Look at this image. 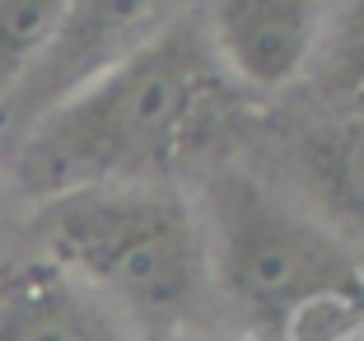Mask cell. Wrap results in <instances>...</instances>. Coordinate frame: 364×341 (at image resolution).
<instances>
[{"label": "cell", "instance_id": "obj_4", "mask_svg": "<svg viewBox=\"0 0 364 341\" xmlns=\"http://www.w3.org/2000/svg\"><path fill=\"white\" fill-rule=\"evenodd\" d=\"M173 14H178L173 5H154V0H75V5H65L56 28L47 33V43L38 47L14 94L0 107V154L14 149L56 107L94 89L107 70H117Z\"/></svg>", "mask_w": 364, "mask_h": 341}, {"label": "cell", "instance_id": "obj_5", "mask_svg": "<svg viewBox=\"0 0 364 341\" xmlns=\"http://www.w3.org/2000/svg\"><path fill=\"white\" fill-rule=\"evenodd\" d=\"M205 43L247 89H285L313 65L327 33V5L309 0H225L205 10Z\"/></svg>", "mask_w": 364, "mask_h": 341}, {"label": "cell", "instance_id": "obj_1", "mask_svg": "<svg viewBox=\"0 0 364 341\" xmlns=\"http://www.w3.org/2000/svg\"><path fill=\"white\" fill-rule=\"evenodd\" d=\"M215 103L220 65L205 23L178 10L117 70L5 149L0 173H10L33 201L117 182H159L205 136Z\"/></svg>", "mask_w": 364, "mask_h": 341}, {"label": "cell", "instance_id": "obj_3", "mask_svg": "<svg viewBox=\"0 0 364 341\" xmlns=\"http://www.w3.org/2000/svg\"><path fill=\"white\" fill-rule=\"evenodd\" d=\"M210 243L205 262L243 313L285 327L322 295H360L350 253L309 215L280 206L262 182L243 173L210 178Z\"/></svg>", "mask_w": 364, "mask_h": 341}, {"label": "cell", "instance_id": "obj_6", "mask_svg": "<svg viewBox=\"0 0 364 341\" xmlns=\"http://www.w3.org/2000/svg\"><path fill=\"white\" fill-rule=\"evenodd\" d=\"M0 341H127V322L52 262L0 276Z\"/></svg>", "mask_w": 364, "mask_h": 341}, {"label": "cell", "instance_id": "obj_7", "mask_svg": "<svg viewBox=\"0 0 364 341\" xmlns=\"http://www.w3.org/2000/svg\"><path fill=\"white\" fill-rule=\"evenodd\" d=\"M309 173L341 234L350 243H364V122L322 131L309 145Z\"/></svg>", "mask_w": 364, "mask_h": 341}, {"label": "cell", "instance_id": "obj_10", "mask_svg": "<svg viewBox=\"0 0 364 341\" xmlns=\"http://www.w3.org/2000/svg\"><path fill=\"white\" fill-rule=\"evenodd\" d=\"M332 75L350 89H364V5H346L332 19Z\"/></svg>", "mask_w": 364, "mask_h": 341}, {"label": "cell", "instance_id": "obj_9", "mask_svg": "<svg viewBox=\"0 0 364 341\" xmlns=\"http://www.w3.org/2000/svg\"><path fill=\"white\" fill-rule=\"evenodd\" d=\"M280 332H285V341H364V290L313 299Z\"/></svg>", "mask_w": 364, "mask_h": 341}, {"label": "cell", "instance_id": "obj_8", "mask_svg": "<svg viewBox=\"0 0 364 341\" xmlns=\"http://www.w3.org/2000/svg\"><path fill=\"white\" fill-rule=\"evenodd\" d=\"M65 0H0V107L56 28Z\"/></svg>", "mask_w": 364, "mask_h": 341}, {"label": "cell", "instance_id": "obj_2", "mask_svg": "<svg viewBox=\"0 0 364 341\" xmlns=\"http://www.w3.org/2000/svg\"><path fill=\"white\" fill-rule=\"evenodd\" d=\"M28 234L43 243V262L136 327H168L201 295L205 229L164 182L85 187L38 201Z\"/></svg>", "mask_w": 364, "mask_h": 341}]
</instances>
